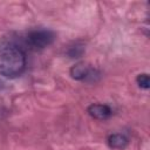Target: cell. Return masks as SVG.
Masks as SVG:
<instances>
[{"label": "cell", "instance_id": "277c9868", "mask_svg": "<svg viewBox=\"0 0 150 150\" xmlns=\"http://www.w3.org/2000/svg\"><path fill=\"white\" fill-rule=\"evenodd\" d=\"M88 114L95 120L104 121L112 115V109L104 103H93L88 107Z\"/></svg>", "mask_w": 150, "mask_h": 150}, {"label": "cell", "instance_id": "8992f818", "mask_svg": "<svg viewBox=\"0 0 150 150\" xmlns=\"http://www.w3.org/2000/svg\"><path fill=\"white\" fill-rule=\"evenodd\" d=\"M136 82L138 84L139 88L142 89H149V83H150V80H149V75L143 73V74H138L137 77H136Z\"/></svg>", "mask_w": 150, "mask_h": 150}, {"label": "cell", "instance_id": "5b68a950", "mask_svg": "<svg viewBox=\"0 0 150 150\" xmlns=\"http://www.w3.org/2000/svg\"><path fill=\"white\" fill-rule=\"evenodd\" d=\"M108 145L111 148V149H117V150H122L124 149L128 143H129V138L124 135V134H120V132H116V134H111L108 136Z\"/></svg>", "mask_w": 150, "mask_h": 150}, {"label": "cell", "instance_id": "3957f363", "mask_svg": "<svg viewBox=\"0 0 150 150\" xmlns=\"http://www.w3.org/2000/svg\"><path fill=\"white\" fill-rule=\"evenodd\" d=\"M70 76L76 81H86V82H95L101 76L100 71L94 68L93 66L86 63V62H79L75 63L70 70Z\"/></svg>", "mask_w": 150, "mask_h": 150}, {"label": "cell", "instance_id": "7a4b0ae2", "mask_svg": "<svg viewBox=\"0 0 150 150\" xmlns=\"http://www.w3.org/2000/svg\"><path fill=\"white\" fill-rule=\"evenodd\" d=\"M55 40V34L50 29H33L27 35V42L35 49H43L50 46Z\"/></svg>", "mask_w": 150, "mask_h": 150}, {"label": "cell", "instance_id": "6da1fadb", "mask_svg": "<svg viewBox=\"0 0 150 150\" xmlns=\"http://www.w3.org/2000/svg\"><path fill=\"white\" fill-rule=\"evenodd\" d=\"M26 69V54L14 42L0 43V75L5 77L20 76Z\"/></svg>", "mask_w": 150, "mask_h": 150}]
</instances>
